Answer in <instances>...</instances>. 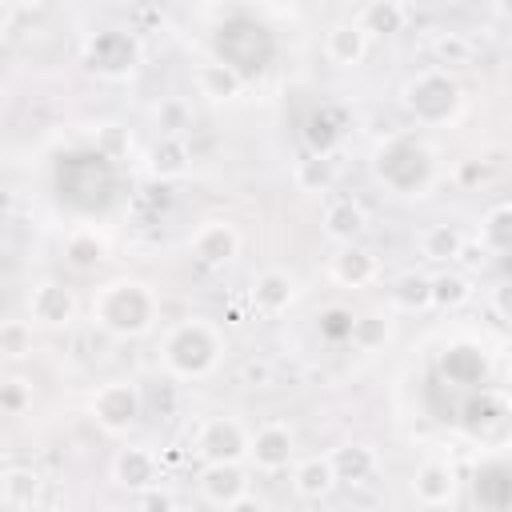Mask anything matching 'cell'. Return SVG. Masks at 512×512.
<instances>
[{"label":"cell","mask_w":512,"mask_h":512,"mask_svg":"<svg viewBox=\"0 0 512 512\" xmlns=\"http://www.w3.org/2000/svg\"><path fill=\"white\" fill-rule=\"evenodd\" d=\"M92 320L112 336H140L156 320V296L140 280H112L92 296Z\"/></svg>","instance_id":"6da1fadb"},{"label":"cell","mask_w":512,"mask_h":512,"mask_svg":"<svg viewBox=\"0 0 512 512\" xmlns=\"http://www.w3.org/2000/svg\"><path fill=\"white\" fill-rule=\"evenodd\" d=\"M220 360V332L208 320H184L164 336V364L176 376H208Z\"/></svg>","instance_id":"7a4b0ae2"},{"label":"cell","mask_w":512,"mask_h":512,"mask_svg":"<svg viewBox=\"0 0 512 512\" xmlns=\"http://www.w3.org/2000/svg\"><path fill=\"white\" fill-rule=\"evenodd\" d=\"M376 172H380V180H384L388 188L412 196V192H420V188L428 184V176H432V156H428V148H424L420 140L392 136V140L376 152Z\"/></svg>","instance_id":"3957f363"},{"label":"cell","mask_w":512,"mask_h":512,"mask_svg":"<svg viewBox=\"0 0 512 512\" xmlns=\"http://www.w3.org/2000/svg\"><path fill=\"white\" fill-rule=\"evenodd\" d=\"M404 104H408V112H412L420 124H440V120H448V116L456 112L460 88H456L444 72H424V76L408 80Z\"/></svg>","instance_id":"277c9868"},{"label":"cell","mask_w":512,"mask_h":512,"mask_svg":"<svg viewBox=\"0 0 512 512\" xmlns=\"http://www.w3.org/2000/svg\"><path fill=\"white\" fill-rule=\"evenodd\" d=\"M92 420L104 432H112V436L128 432L140 420V388L132 380H108V384H100L96 396H92Z\"/></svg>","instance_id":"5b68a950"},{"label":"cell","mask_w":512,"mask_h":512,"mask_svg":"<svg viewBox=\"0 0 512 512\" xmlns=\"http://www.w3.org/2000/svg\"><path fill=\"white\" fill-rule=\"evenodd\" d=\"M252 448V436H244V428L228 416H216L200 428L196 436V452L208 460V464H240Z\"/></svg>","instance_id":"8992f818"},{"label":"cell","mask_w":512,"mask_h":512,"mask_svg":"<svg viewBox=\"0 0 512 512\" xmlns=\"http://www.w3.org/2000/svg\"><path fill=\"white\" fill-rule=\"evenodd\" d=\"M72 316H76V296H72L64 284L44 280V284H36V288L28 292V320H32V324L64 328V324H72Z\"/></svg>","instance_id":"52a82bcc"},{"label":"cell","mask_w":512,"mask_h":512,"mask_svg":"<svg viewBox=\"0 0 512 512\" xmlns=\"http://www.w3.org/2000/svg\"><path fill=\"white\" fill-rule=\"evenodd\" d=\"M112 476H116V484H124V488L148 492V488H156V480H160V460H156L148 448L128 444V448L116 452V460H112Z\"/></svg>","instance_id":"ba28073f"},{"label":"cell","mask_w":512,"mask_h":512,"mask_svg":"<svg viewBox=\"0 0 512 512\" xmlns=\"http://www.w3.org/2000/svg\"><path fill=\"white\" fill-rule=\"evenodd\" d=\"M188 248H192V256L200 264H228L240 252V232L232 224H224V220H208L204 228H196Z\"/></svg>","instance_id":"9c48e42d"},{"label":"cell","mask_w":512,"mask_h":512,"mask_svg":"<svg viewBox=\"0 0 512 512\" xmlns=\"http://www.w3.org/2000/svg\"><path fill=\"white\" fill-rule=\"evenodd\" d=\"M292 428L288 424H264L256 436H252V448H248V456L256 460V468H264V472H280V468H288V460H292Z\"/></svg>","instance_id":"30bf717a"},{"label":"cell","mask_w":512,"mask_h":512,"mask_svg":"<svg viewBox=\"0 0 512 512\" xmlns=\"http://www.w3.org/2000/svg\"><path fill=\"white\" fill-rule=\"evenodd\" d=\"M200 492H204L208 504L228 508V504H236L240 496H248V476H244L240 464H208V468L200 472Z\"/></svg>","instance_id":"8fae6325"},{"label":"cell","mask_w":512,"mask_h":512,"mask_svg":"<svg viewBox=\"0 0 512 512\" xmlns=\"http://www.w3.org/2000/svg\"><path fill=\"white\" fill-rule=\"evenodd\" d=\"M292 300H296V284H292L288 272L268 268V272L256 276V284H252V304H256V312H264V316H280Z\"/></svg>","instance_id":"7c38bea8"},{"label":"cell","mask_w":512,"mask_h":512,"mask_svg":"<svg viewBox=\"0 0 512 512\" xmlns=\"http://www.w3.org/2000/svg\"><path fill=\"white\" fill-rule=\"evenodd\" d=\"M412 492H416L420 504H428V508H444V504L452 500V492H456V476H452L448 464L428 460V464L416 468V476H412Z\"/></svg>","instance_id":"4fadbf2b"},{"label":"cell","mask_w":512,"mask_h":512,"mask_svg":"<svg viewBox=\"0 0 512 512\" xmlns=\"http://www.w3.org/2000/svg\"><path fill=\"white\" fill-rule=\"evenodd\" d=\"M292 488L304 496V500H320L336 488V468H332V456H308L296 464L292 472Z\"/></svg>","instance_id":"5bb4252c"},{"label":"cell","mask_w":512,"mask_h":512,"mask_svg":"<svg viewBox=\"0 0 512 512\" xmlns=\"http://www.w3.org/2000/svg\"><path fill=\"white\" fill-rule=\"evenodd\" d=\"M324 52H328L332 64L352 68V64H360L364 52H368V32H364L360 24H336V28L328 32V40H324Z\"/></svg>","instance_id":"9a60e30c"},{"label":"cell","mask_w":512,"mask_h":512,"mask_svg":"<svg viewBox=\"0 0 512 512\" xmlns=\"http://www.w3.org/2000/svg\"><path fill=\"white\" fill-rule=\"evenodd\" d=\"M332 276L344 284V288H364L376 280V256L356 248V244H344L340 256L332 260Z\"/></svg>","instance_id":"2e32d148"},{"label":"cell","mask_w":512,"mask_h":512,"mask_svg":"<svg viewBox=\"0 0 512 512\" xmlns=\"http://www.w3.org/2000/svg\"><path fill=\"white\" fill-rule=\"evenodd\" d=\"M364 224H368V216H364V208L356 200H336V204L324 208V232L336 244H352L364 232Z\"/></svg>","instance_id":"e0dca14e"},{"label":"cell","mask_w":512,"mask_h":512,"mask_svg":"<svg viewBox=\"0 0 512 512\" xmlns=\"http://www.w3.org/2000/svg\"><path fill=\"white\" fill-rule=\"evenodd\" d=\"M420 256L432 264H452L464 256V236L452 224H432L420 232Z\"/></svg>","instance_id":"ac0fdd59"},{"label":"cell","mask_w":512,"mask_h":512,"mask_svg":"<svg viewBox=\"0 0 512 512\" xmlns=\"http://www.w3.org/2000/svg\"><path fill=\"white\" fill-rule=\"evenodd\" d=\"M332 468H336V480L344 484H364L372 472H376V452L364 448V444H344L332 452Z\"/></svg>","instance_id":"d6986e66"},{"label":"cell","mask_w":512,"mask_h":512,"mask_svg":"<svg viewBox=\"0 0 512 512\" xmlns=\"http://www.w3.org/2000/svg\"><path fill=\"white\" fill-rule=\"evenodd\" d=\"M240 88H244V72H236L232 64L216 60V64H204V68H200V92H204V96H212V100H232V96H240Z\"/></svg>","instance_id":"ffe728a7"},{"label":"cell","mask_w":512,"mask_h":512,"mask_svg":"<svg viewBox=\"0 0 512 512\" xmlns=\"http://www.w3.org/2000/svg\"><path fill=\"white\" fill-rule=\"evenodd\" d=\"M392 304H396L400 312L432 308V276H420V272L396 276V284H392Z\"/></svg>","instance_id":"44dd1931"},{"label":"cell","mask_w":512,"mask_h":512,"mask_svg":"<svg viewBox=\"0 0 512 512\" xmlns=\"http://www.w3.org/2000/svg\"><path fill=\"white\" fill-rule=\"evenodd\" d=\"M0 492H4V504H8L12 512H20V508L36 504L40 476H36L32 468H8V472H4V480H0Z\"/></svg>","instance_id":"7402d4cb"},{"label":"cell","mask_w":512,"mask_h":512,"mask_svg":"<svg viewBox=\"0 0 512 512\" xmlns=\"http://www.w3.org/2000/svg\"><path fill=\"white\" fill-rule=\"evenodd\" d=\"M404 20H408V8L388 0V4H364L356 24H360L368 36H380V32H400Z\"/></svg>","instance_id":"603a6c76"},{"label":"cell","mask_w":512,"mask_h":512,"mask_svg":"<svg viewBox=\"0 0 512 512\" xmlns=\"http://www.w3.org/2000/svg\"><path fill=\"white\" fill-rule=\"evenodd\" d=\"M480 248L484 252H512V204L492 208L480 224Z\"/></svg>","instance_id":"cb8c5ba5"},{"label":"cell","mask_w":512,"mask_h":512,"mask_svg":"<svg viewBox=\"0 0 512 512\" xmlns=\"http://www.w3.org/2000/svg\"><path fill=\"white\" fill-rule=\"evenodd\" d=\"M432 56H436V64H444V68H460V64L472 60V40H468L464 32H440V36L432 40Z\"/></svg>","instance_id":"d4e9b609"},{"label":"cell","mask_w":512,"mask_h":512,"mask_svg":"<svg viewBox=\"0 0 512 512\" xmlns=\"http://www.w3.org/2000/svg\"><path fill=\"white\" fill-rule=\"evenodd\" d=\"M152 168H156V176H180L188 168V148L176 136H164L152 148Z\"/></svg>","instance_id":"484cf974"},{"label":"cell","mask_w":512,"mask_h":512,"mask_svg":"<svg viewBox=\"0 0 512 512\" xmlns=\"http://www.w3.org/2000/svg\"><path fill=\"white\" fill-rule=\"evenodd\" d=\"M468 296H472V288H468V276H460V272H444V276H432V304H440V308H460Z\"/></svg>","instance_id":"4316f807"},{"label":"cell","mask_w":512,"mask_h":512,"mask_svg":"<svg viewBox=\"0 0 512 512\" xmlns=\"http://www.w3.org/2000/svg\"><path fill=\"white\" fill-rule=\"evenodd\" d=\"M0 352H4L8 360L28 356V352H32V324H28V320H8V324L0 328Z\"/></svg>","instance_id":"83f0119b"},{"label":"cell","mask_w":512,"mask_h":512,"mask_svg":"<svg viewBox=\"0 0 512 512\" xmlns=\"http://www.w3.org/2000/svg\"><path fill=\"white\" fill-rule=\"evenodd\" d=\"M296 180H300L304 192H324V188L332 184V160H328V156H312V160H304V164L296 168Z\"/></svg>","instance_id":"f1b7e54d"},{"label":"cell","mask_w":512,"mask_h":512,"mask_svg":"<svg viewBox=\"0 0 512 512\" xmlns=\"http://www.w3.org/2000/svg\"><path fill=\"white\" fill-rule=\"evenodd\" d=\"M68 256H72V264L88 268V264H96V260L104 256V244H100L92 232H76V236L68 240Z\"/></svg>","instance_id":"f546056e"},{"label":"cell","mask_w":512,"mask_h":512,"mask_svg":"<svg viewBox=\"0 0 512 512\" xmlns=\"http://www.w3.org/2000/svg\"><path fill=\"white\" fill-rule=\"evenodd\" d=\"M0 408H4L8 416L28 412V408H32V388H28L24 380H8V384L0 388Z\"/></svg>","instance_id":"4dcf8cb0"},{"label":"cell","mask_w":512,"mask_h":512,"mask_svg":"<svg viewBox=\"0 0 512 512\" xmlns=\"http://www.w3.org/2000/svg\"><path fill=\"white\" fill-rule=\"evenodd\" d=\"M156 120H160V128H164L168 136H176L180 128H188V112H184L180 100H164V104L156 108Z\"/></svg>","instance_id":"1f68e13d"},{"label":"cell","mask_w":512,"mask_h":512,"mask_svg":"<svg viewBox=\"0 0 512 512\" xmlns=\"http://www.w3.org/2000/svg\"><path fill=\"white\" fill-rule=\"evenodd\" d=\"M240 376H244L248 388H268V384H272V364H268V360H248V364L240 368Z\"/></svg>","instance_id":"d6a6232c"},{"label":"cell","mask_w":512,"mask_h":512,"mask_svg":"<svg viewBox=\"0 0 512 512\" xmlns=\"http://www.w3.org/2000/svg\"><path fill=\"white\" fill-rule=\"evenodd\" d=\"M492 312H496L500 320H512V280H500V284L492 288Z\"/></svg>","instance_id":"836d02e7"},{"label":"cell","mask_w":512,"mask_h":512,"mask_svg":"<svg viewBox=\"0 0 512 512\" xmlns=\"http://www.w3.org/2000/svg\"><path fill=\"white\" fill-rule=\"evenodd\" d=\"M176 504L164 496V492H156V488H148V492H140V512H172Z\"/></svg>","instance_id":"e575fe53"},{"label":"cell","mask_w":512,"mask_h":512,"mask_svg":"<svg viewBox=\"0 0 512 512\" xmlns=\"http://www.w3.org/2000/svg\"><path fill=\"white\" fill-rule=\"evenodd\" d=\"M116 152H120V128L108 124V128H104V156H116Z\"/></svg>","instance_id":"d590c367"},{"label":"cell","mask_w":512,"mask_h":512,"mask_svg":"<svg viewBox=\"0 0 512 512\" xmlns=\"http://www.w3.org/2000/svg\"><path fill=\"white\" fill-rule=\"evenodd\" d=\"M224 512H264V508H260V500H256V496H240V500H236V504H228Z\"/></svg>","instance_id":"8d00e7d4"},{"label":"cell","mask_w":512,"mask_h":512,"mask_svg":"<svg viewBox=\"0 0 512 512\" xmlns=\"http://www.w3.org/2000/svg\"><path fill=\"white\" fill-rule=\"evenodd\" d=\"M20 512H60V508H56V504H40V500H36V504H28V508H20Z\"/></svg>","instance_id":"74e56055"},{"label":"cell","mask_w":512,"mask_h":512,"mask_svg":"<svg viewBox=\"0 0 512 512\" xmlns=\"http://www.w3.org/2000/svg\"><path fill=\"white\" fill-rule=\"evenodd\" d=\"M496 12H500V16H508V20H512V4H500V8H496Z\"/></svg>","instance_id":"f35d334b"},{"label":"cell","mask_w":512,"mask_h":512,"mask_svg":"<svg viewBox=\"0 0 512 512\" xmlns=\"http://www.w3.org/2000/svg\"><path fill=\"white\" fill-rule=\"evenodd\" d=\"M172 512H188V508H172Z\"/></svg>","instance_id":"ab89813d"}]
</instances>
